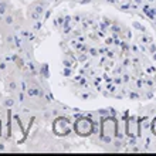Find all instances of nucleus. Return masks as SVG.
Instances as JSON below:
<instances>
[{
    "label": "nucleus",
    "instance_id": "1",
    "mask_svg": "<svg viewBox=\"0 0 156 156\" xmlns=\"http://www.w3.org/2000/svg\"><path fill=\"white\" fill-rule=\"evenodd\" d=\"M94 129V125L88 118H80L75 122V132L80 136H88Z\"/></svg>",
    "mask_w": 156,
    "mask_h": 156
},
{
    "label": "nucleus",
    "instance_id": "2",
    "mask_svg": "<svg viewBox=\"0 0 156 156\" xmlns=\"http://www.w3.org/2000/svg\"><path fill=\"white\" fill-rule=\"evenodd\" d=\"M53 129L57 135H67L70 132V122L66 118H58L53 125Z\"/></svg>",
    "mask_w": 156,
    "mask_h": 156
},
{
    "label": "nucleus",
    "instance_id": "4",
    "mask_svg": "<svg viewBox=\"0 0 156 156\" xmlns=\"http://www.w3.org/2000/svg\"><path fill=\"white\" fill-rule=\"evenodd\" d=\"M152 132H153V133H155V135H156V119H155V121H153V122H152Z\"/></svg>",
    "mask_w": 156,
    "mask_h": 156
},
{
    "label": "nucleus",
    "instance_id": "3",
    "mask_svg": "<svg viewBox=\"0 0 156 156\" xmlns=\"http://www.w3.org/2000/svg\"><path fill=\"white\" fill-rule=\"evenodd\" d=\"M102 133L104 135H115L116 133V122L115 119L112 118H108L104 121L102 123Z\"/></svg>",
    "mask_w": 156,
    "mask_h": 156
}]
</instances>
